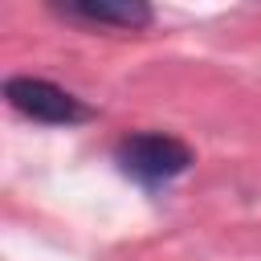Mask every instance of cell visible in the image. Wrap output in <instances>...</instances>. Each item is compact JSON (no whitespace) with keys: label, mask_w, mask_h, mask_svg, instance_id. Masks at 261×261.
<instances>
[{"label":"cell","mask_w":261,"mask_h":261,"mask_svg":"<svg viewBox=\"0 0 261 261\" xmlns=\"http://www.w3.org/2000/svg\"><path fill=\"white\" fill-rule=\"evenodd\" d=\"M114 163L126 179L143 184V188H159V184H171L175 175H184L192 163H196V151L175 139V135H163V130H139V135H126L118 139L114 147Z\"/></svg>","instance_id":"6da1fadb"},{"label":"cell","mask_w":261,"mask_h":261,"mask_svg":"<svg viewBox=\"0 0 261 261\" xmlns=\"http://www.w3.org/2000/svg\"><path fill=\"white\" fill-rule=\"evenodd\" d=\"M4 98L12 102V110H20L24 118L33 122H49V126H73V122H86L94 118V110L73 98L69 90L45 82V77H29V73H16L4 82Z\"/></svg>","instance_id":"7a4b0ae2"},{"label":"cell","mask_w":261,"mask_h":261,"mask_svg":"<svg viewBox=\"0 0 261 261\" xmlns=\"http://www.w3.org/2000/svg\"><path fill=\"white\" fill-rule=\"evenodd\" d=\"M57 12L69 20L114 24V29H147L155 20L151 4H143V0H65V4H57Z\"/></svg>","instance_id":"3957f363"}]
</instances>
